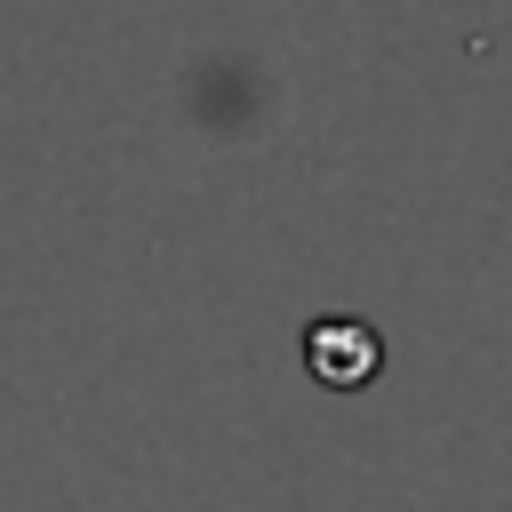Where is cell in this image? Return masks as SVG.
<instances>
[{"label": "cell", "mask_w": 512, "mask_h": 512, "mask_svg": "<svg viewBox=\"0 0 512 512\" xmlns=\"http://www.w3.org/2000/svg\"><path fill=\"white\" fill-rule=\"evenodd\" d=\"M304 360H312L320 384H368V376H376V328H360V320H320V328L304 336Z\"/></svg>", "instance_id": "obj_1"}]
</instances>
